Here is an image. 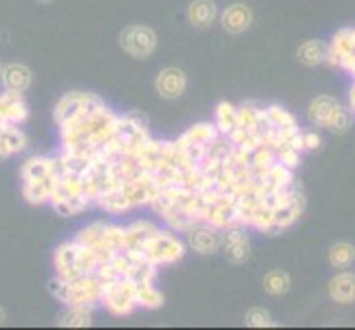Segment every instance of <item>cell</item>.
I'll use <instances>...</instances> for the list:
<instances>
[{"label":"cell","instance_id":"6da1fadb","mask_svg":"<svg viewBox=\"0 0 355 330\" xmlns=\"http://www.w3.org/2000/svg\"><path fill=\"white\" fill-rule=\"evenodd\" d=\"M51 295L64 304V306H89L95 309L102 300V282L93 273L91 275H76V277H60L55 275L49 282Z\"/></svg>","mask_w":355,"mask_h":330},{"label":"cell","instance_id":"7a4b0ae2","mask_svg":"<svg viewBox=\"0 0 355 330\" xmlns=\"http://www.w3.org/2000/svg\"><path fill=\"white\" fill-rule=\"evenodd\" d=\"M139 253L148 262H153L157 268H164V266L177 264L186 258L188 244H186V240H181L177 236V231L168 229V227L166 229L157 227V231L148 240H146V244L141 247Z\"/></svg>","mask_w":355,"mask_h":330},{"label":"cell","instance_id":"3957f363","mask_svg":"<svg viewBox=\"0 0 355 330\" xmlns=\"http://www.w3.org/2000/svg\"><path fill=\"white\" fill-rule=\"evenodd\" d=\"M102 306L113 317H128L137 311L135 302V282L128 277H117L111 284H106L102 291Z\"/></svg>","mask_w":355,"mask_h":330},{"label":"cell","instance_id":"277c9868","mask_svg":"<svg viewBox=\"0 0 355 330\" xmlns=\"http://www.w3.org/2000/svg\"><path fill=\"white\" fill-rule=\"evenodd\" d=\"M102 104H104V100H102V97H97L95 93L71 91V93H64L55 102V106H53V119H55L58 126H62V124H67V121H71V119L91 113L93 108L102 106Z\"/></svg>","mask_w":355,"mask_h":330},{"label":"cell","instance_id":"5b68a950","mask_svg":"<svg viewBox=\"0 0 355 330\" xmlns=\"http://www.w3.org/2000/svg\"><path fill=\"white\" fill-rule=\"evenodd\" d=\"M119 44L128 55L146 59V57H150L157 48V33L150 27H146V24H130V27L121 31Z\"/></svg>","mask_w":355,"mask_h":330},{"label":"cell","instance_id":"8992f818","mask_svg":"<svg viewBox=\"0 0 355 330\" xmlns=\"http://www.w3.org/2000/svg\"><path fill=\"white\" fill-rule=\"evenodd\" d=\"M186 244L199 255H214L223 247V231L212 225L197 223L190 231H186Z\"/></svg>","mask_w":355,"mask_h":330},{"label":"cell","instance_id":"52a82bcc","mask_svg":"<svg viewBox=\"0 0 355 330\" xmlns=\"http://www.w3.org/2000/svg\"><path fill=\"white\" fill-rule=\"evenodd\" d=\"M121 190H124L126 199L130 201L132 210H135V207H150V203L157 199V194L162 187L157 185V181L153 178L150 172H144L141 169L137 176L121 183Z\"/></svg>","mask_w":355,"mask_h":330},{"label":"cell","instance_id":"ba28073f","mask_svg":"<svg viewBox=\"0 0 355 330\" xmlns=\"http://www.w3.org/2000/svg\"><path fill=\"white\" fill-rule=\"evenodd\" d=\"M225 258L232 264H243L252 258V244L248 238V231L241 225H232L223 229V247Z\"/></svg>","mask_w":355,"mask_h":330},{"label":"cell","instance_id":"9c48e42d","mask_svg":"<svg viewBox=\"0 0 355 330\" xmlns=\"http://www.w3.org/2000/svg\"><path fill=\"white\" fill-rule=\"evenodd\" d=\"M27 119H29V104L24 100V93H14V91L0 93V121L22 126Z\"/></svg>","mask_w":355,"mask_h":330},{"label":"cell","instance_id":"30bf717a","mask_svg":"<svg viewBox=\"0 0 355 330\" xmlns=\"http://www.w3.org/2000/svg\"><path fill=\"white\" fill-rule=\"evenodd\" d=\"M155 89L159 97H164V100H179L188 89V77L181 68L168 66L164 71H159V75L155 80Z\"/></svg>","mask_w":355,"mask_h":330},{"label":"cell","instance_id":"8fae6325","mask_svg":"<svg viewBox=\"0 0 355 330\" xmlns=\"http://www.w3.org/2000/svg\"><path fill=\"white\" fill-rule=\"evenodd\" d=\"M218 20H221V27L232 33V35H239V33H245L254 22V14L250 5L245 3H234L223 9V14L218 16Z\"/></svg>","mask_w":355,"mask_h":330},{"label":"cell","instance_id":"7c38bea8","mask_svg":"<svg viewBox=\"0 0 355 330\" xmlns=\"http://www.w3.org/2000/svg\"><path fill=\"white\" fill-rule=\"evenodd\" d=\"M27 148H29V137L24 134L20 126L5 124L0 128V158L22 154Z\"/></svg>","mask_w":355,"mask_h":330},{"label":"cell","instance_id":"4fadbf2b","mask_svg":"<svg viewBox=\"0 0 355 330\" xmlns=\"http://www.w3.org/2000/svg\"><path fill=\"white\" fill-rule=\"evenodd\" d=\"M355 51V27H347V29H340L331 42L327 44V64L331 66H340L342 57L347 53H353Z\"/></svg>","mask_w":355,"mask_h":330},{"label":"cell","instance_id":"5bb4252c","mask_svg":"<svg viewBox=\"0 0 355 330\" xmlns=\"http://www.w3.org/2000/svg\"><path fill=\"white\" fill-rule=\"evenodd\" d=\"M58 178H60L58 174H51V176H44V178H38V181L22 183V185H20L22 199L27 201L29 205H46L49 199H51V194H53Z\"/></svg>","mask_w":355,"mask_h":330},{"label":"cell","instance_id":"9a60e30c","mask_svg":"<svg viewBox=\"0 0 355 330\" xmlns=\"http://www.w3.org/2000/svg\"><path fill=\"white\" fill-rule=\"evenodd\" d=\"M76 258H78V242L76 238L62 242L60 247L53 251V268L55 275L60 277H76Z\"/></svg>","mask_w":355,"mask_h":330},{"label":"cell","instance_id":"2e32d148","mask_svg":"<svg viewBox=\"0 0 355 330\" xmlns=\"http://www.w3.org/2000/svg\"><path fill=\"white\" fill-rule=\"evenodd\" d=\"M157 231V225L153 223V220H135V223L126 225L124 227V249L128 251H141V247L146 244V240H148L153 234Z\"/></svg>","mask_w":355,"mask_h":330},{"label":"cell","instance_id":"e0dca14e","mask_svg":"<svg viewBox=\"0 0 355 330\" xmlns=\"http://www.w3.org/2000/svg\"><path fill=\"white\" fill-rule=\"evenodd\" d=\"M259 181H261L265 194H274V192H283V190L293 187V181L296 178H293V169H289L283 163L276 161Z\"/></svg>","mask_w":355,"mask_h":330},{"label":"cell","instance_id":"ac0fdd59","mask_svg":"<svg viewBox=\"0 0 355 330\" xmlns=\"http://www.w3.org/2000/svg\"><path fill=\"white\" fill-rule=\"evenodd\" d=\"M31 71L24 64H7L3 66V75H0V84H3L5 91H14V93H27L31 86Z\"/></svg>","mask_w":355,"mask_h":330},{"label":"cell","instance_id":"d6986e66","mask_svg":"<svg viewBox=\"0 0 355 330\" xmlns=\"http://www.w3.org/2000/svg\"><path fill=\"white\" fill-rule=\"evenodd\" d=\"M218 137H221V134H218L214 124H210V121H201V124L190 126L175 141L179 145H203V148H207V145H210L212 141H216Z\"/></svg>","mask_w":355,"mask_h":330},{"label":"cell","instance_id":"ffe728a7","mask_svg":"<svg viewBox=\"0 0 355 330\" xmlns=\"http://www.w3.org/2000/svg\"><path fill=\"white\" fill-rule=\"evenodd\" d=\"M338 100L331 95H318L315 100L309 104L307 108V119H309V124L315 126V128H327L329 124V119H331V115L336 113V108H338Z\"/></svg>","mask_w":355,"mask_h":330},{"label":"cell","instance_id":"44dd1931","mask_svg":"<svg viewBox=\"0 0 355 330\" xmlns=\"http://www.w3.org/2000/svg\"><path fill=\"white\" fill-rule=\"evenodd\" d=\"M53 172V156L46 154H33L29 158H24V163L20 165V181H38L44 176H51Z\"/></svg>","mask_w":355,"mask_h":330},{"label":"cell","instance_id":"7402d4cb","mask_svg":"<svg viewBox=\"0 0 355 330\" xmlns=\"http://www.w3.org/2000/svg\"><path fill=\"white\" fill-rule=\"evenodd\" d=\"M95 205L100 207L102 212L111 214V216L128 214V212L132 210V205H130V201L126 199V194H124V190H121V185L102 192L100 196H97Z\"/></svg>","mask_w":355,"mask_h":330},{"label":"cell","instance_id":"603a6c76","mask_svg":"<svg viewBox=\"0 0 355 330\" xmlns=\"http://www.w3.org/2000/svg\"><path fill=\"white\" fill-rule=\"evenodd\" d=\"M329 297L336 304H353L355 302V273L342 271L329 282Z\"/></svg>","mask_w":355,"mask_h":330},{"label":"cell","instance_id":"cb8c5ba5","mask_svg":"<svg viewBox=\"0 0 355 330\" xmlns=\"http://www.w3.org/2000/svg\"><path fill=\"white\" fill-rule=\"evenodd\" d=\"M218 18V7L214 0H192L188 7V20L192 27L205 29Z\"/></svg>","mask_w":355,"mask_h":330},{"label":"cell","instance_id":"d4e9b609","mask_svg":"<svg viewBox=\"0 0 355 330\" xmlns=\"http://www.w3.org/2000/svg\"><path fill=\"white\" fill-rule=\"evenodd\" d=\"M135 302H137V309L157 311L164 306V293L155 286V282L135 284Z\"/></svg>","mask_w":355,"mask_h":330},{"label":"cell","instance_id":"484cf974","mask_svg":"<svg viewBox=\"0 0 355 330\" xmlns=\"http://www.w3.org/2000/svg\"><path fill=\"white\" fill-rule=\"evenodd\" d=\"M263 288L267 295L272 297H283L291 291V275L283 268H272L269 273H265L263 277Z\"/></svg>","mask_w":355,"mask_h":330},{"label":"cell","instance_id":"4316f807","mask_svg":"<svg viewBox=\"0 0 355 330\" xmlns=\"http://www.w3.org/2000/svg\"><path fill=\"white\" fill-rule=\"evenodd\" d=\"M298 59H300V64L304 66H318V64H322L324 59H327V44L322 40H307V42H302L298 46Z\"/></svg>","mask_w":355,"mask_h":330},{"label":"cell","instance_id":"83f0119b","mask_svg":"<svg viewBox=\"0 0 355 330\" xmlns=\"http://www.w3.org/2000/svg\"><path fill=\"white\" fill-rule=\"evenodd\" d=\"M91 324H93V309L89 306H67L58 320V326L62 328H89Z\"/></svg>","mask_w":355,"mask_h":330},{"label":"cell","instance_id":"f1b7e54d","mask_svg":"<svg viewBox=\"0 0 355 330\" xmlns=\"http://www.w3.org/2000/svg\"><path fill=\"white\" fill-rule=\"evenodd\" d=\"M214 126L221 137H227L236 128V106L230 102H218L214 108Z\"/></svg>","mask_w":355,"mask_h":330},{"label":"cell","instance_id":"f546056e","mask_svg":"<svg viewBox=\"0 0 355 330\" xmlns=\"http://www.w3.org/2000/svg\"><path fill=\"white\" fill-rule=\"evenodd\" d=\"M157 275H159V268L148 262L144 258L141 253H137V258H135L132 266L128 268L126 277L132 279L135 284H144V282H157Z\"/></svg>","mask_w":355,"mask_h":330},{"label":"cell","instance_id":"4dcf8cb0","mask_svg":"<svg viewBox=\"0 0 355 330\" xmlns=\"http://www.w3.org/2000/svg\"><path fill=\"white\" fill-rule=\"evenodd\" d=\"M355 262V247L351 242H336L329 247V264L334 268H349Z\"/></svg>","mask_w":355,"mask_h":330},{"label":"cell","instance_id":"1f68e13d","mask_svg":"<svg viewBox=\"0 0 355 330\" xmlns=\"http://www.w3.org/2000/svg\"><path fill=\"white\" fill-rule=\"evenodd\" d=\"M276 161H278L276 152L272 148H267V145H261V148H256L250 154V165H252V172H254L256 178H261Z\"/></svg>","mask_w":355,"mask_h":330},{"label":"cell","instance_id":"d6a6232c","mask_svg":"<svg viewBox=\"0 0 355 330\" xmlns=\"http://www.w3.org/2000/svg\"><path fill=\"white\" fill-rule=\"evenodd\" d=\"M353 110L351 108H345V106H338L336 113L331 115V119H329V124L324 130L334 132V134H347L353 126Z\"/></svg>","mask_w":355,"mask_h":330},{"label":"cell","instance_id":"836d02e7","mask_svg":"<svg viewBox=\"0 0 355 330\" xmlns=\"http://www.w3.org/2000/svg\"><path fill=\"white\" fill-rule=\"evenodd\" d=\"M265 117H267V124L274 126V128H287V126H296L298 121L293 117L289 110H285L283 106H267L265 108Z\"/></svg>","mask_w":355,"mask_h":330},{"label":"cell","instance_id":"e575fe53","mask_svg":"<svg viewBox=\"0 0 355 330\" xmlns=\"http://www.w3.org/2000/svg\"><path fill=\"white\" fill-rule=\"evenodd\" d=\"M89 207H93V203L89 199H84V196H76V199H69L64 203H58L53 205V210L60 214V216H64V218H71V216H80L89 210Z\"/></svg>","mask_w":355,"mask_h":330},{"label":"cell","instance_id":"d590c367","mask_svg":"<svg viewBox=\"0 0 355 330\" xmlns=\"http://www.w3.org/2000/svg\"><path fill=\"white\" fill-rule=\"evenodd\" d=\"M245 324L252 328H272L274 320H272V315H269V311H265L263 306H252L245 313Z\"/></svg>","mask_w":355,"mask_h":330},{"label":"cell","instance_id":"8d00e7d4","mask_svg":"<svg viewBox=\"0 0 355 330\" xmlns=\"http://www.w3.org/2000/svg\"><path fill=\"white\" fill-rule=\"evenodd\" d=\"M300 154H302V152L289 148V145H280V148L276 150L278 163H283V165L289 167V169H298V167H300Z\"/></svg>","mask_w":355,"mask_h":330},{"label":"cell","instance_id":"74e56055","mask_svg":"<svg viewBox=\"0 0 355 330\" xmlns=\"http://www.w3.org/2000/svg\"><path fill=\"white\" fill-rule=\"evenodd\" d=\"M302 145H304V152H318V150H322V137L315 130L302 132Z\"/></svg>","mask_w":355,"mask_h":330},{"label":"cell","instance_id":"f35d334b","mask_svg":"<svg viewBox=\"0 0 355 330\" xmlns=\"http://www.w3.org/2000/svg\"><path fill=\"white\" fill-rule=\"evenodd\" d=\"M285 145H289V148H293V150H298V152H304V145H302V132L298 130L293 137L285 143Z\"/></svg>","mask_w":355,"mask_h":330},{"label":"cell","instance_id":"ab89813d","mask_svg":"<svg viewBox=\"0 0 355 330\" xmlns=\"http://www.w3.org/2000/svg\"><path fill=\"white\" fill-rule=\"evenodd\" d=\"M5 320H7V315H5L3 306H0V326H3V324H5Z\"/></svg>","mask_w":355,"mask_h":330},{"label":"cell","instance_id":"60d3db41","mask_svg":"<svg viewBox=\"0 0 355 330\" xmlns=\"http://www.w3.org/2000/svg\"><path fill=\"white\" fill-rule=\"evenodd\" d=\"M38 3H44L46 5V3H53V0H38Z\"/></svg>","mask_w":355,"mask_h":330},{"label":"cell","instance_id":"b9f144b4","mask_svg":"<svg viewBox=\"0 0 355 330\" xmlns=\"http://www.w3.org/2000/svg\"><path fill=\"white\" fill-rule=\"evenodd\" d=\"M0 75H3V66H0Z\"/></svg>","mask_w":355,"mask_h":330}]
</instances>
